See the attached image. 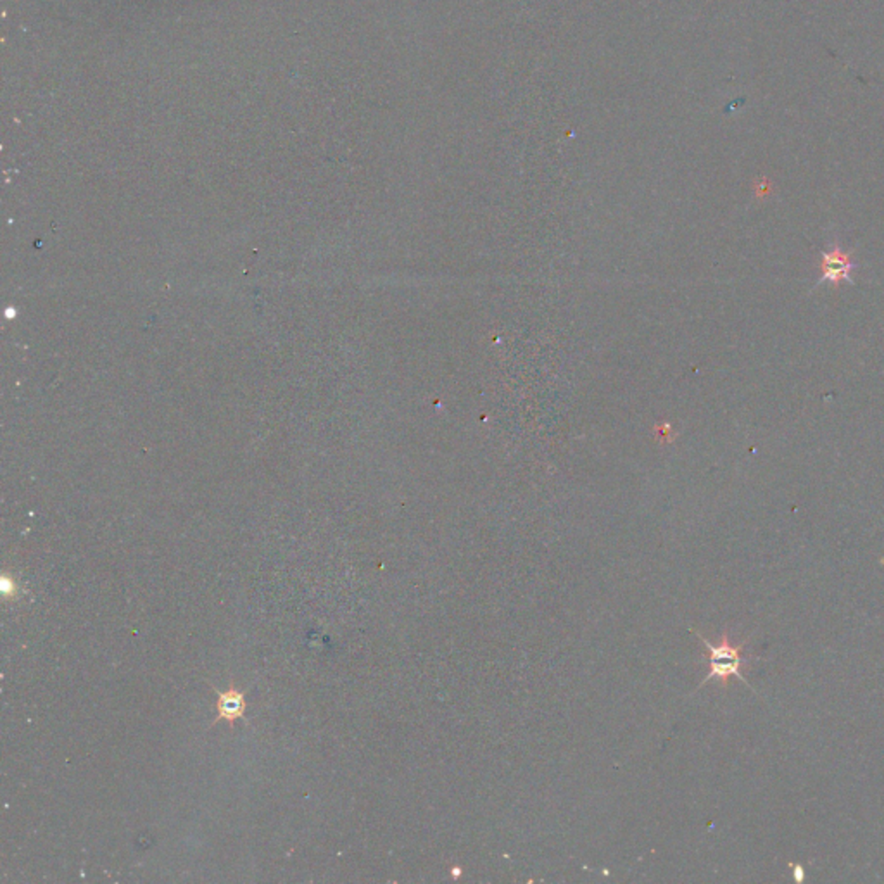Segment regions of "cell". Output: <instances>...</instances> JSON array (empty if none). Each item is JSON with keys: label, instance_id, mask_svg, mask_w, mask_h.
Returning a JSON list of instances; mask_svg holds the SVG:
<instances>
[{"label": "cell", "instance_id": "1", "mask_svg": "<svg viewBox=\"0 0 884 884\" xmlns=\"http://www.w3.org/2000/svg\"><path fill=\"white\" fill-rule=\"evenodd\" d=\"M696 635H698V639H702L703 644L706 646V660H708V665H710V670H708L706 678L700 684V687H702L705 682L712 679H719L722 684H727L731 678H736V679L748 684L747 678H743V674H741V667L748 660V658L743 657V650H745L747 643H741V644L736 646V644L731 643L727 633H724L721 644L715 646L708 639H705L700 633H696Z\"/></svg>", "mask_w": 884, "mask_h": 884}, {"label": "cell", "instance_id": "4", "mask_svg": "<svg viewBox=\"0 0 884 884\" xmlns=\"http://www.w3.org/2000/svg\"><path fill=\"white\" fill-rule=\"evenodd\" d=\"M794 872H796V881H801L803 880V867L801 865H796L794 867Z\"/></svg>", "mask_w": 884, "mask_h": 884}, {"label": "cell", "instance_id": "3", "mask_svg": "<svg viewBox=\"0 0 884 884\" xmlns=\"http://www.w3.org/2000/svg\"><path fill=\"white\" fill-rule=\"evenodd\" d=\"M216 706H218V721L223 719L232 726L235 722V719L242 717V713L246 710V698L241 691H237L235 687H230L228 691L218 693V705Z\"/></svg>", "mask_w": 884, "mask_h": 884}, {"label": "cell", "instance_id": "2", "mask_svg": "<svg viewBox=\"0 0 884 884\" xmlns=\"http://www.w3.org/2000/svg\"><path fill=\"white\" fill-rule=\"evenodd\" d=\"M855 265L850 258L848 252L835 246L833 249L829 252H822V258H820V278L817 282V285H822L826 282L833 284L835 287H838L839 284L843 282H848V284H853L850 273L853 272Z\"/></svg>", "mask_w": 884, "mask_h": 884}]
</instances>
